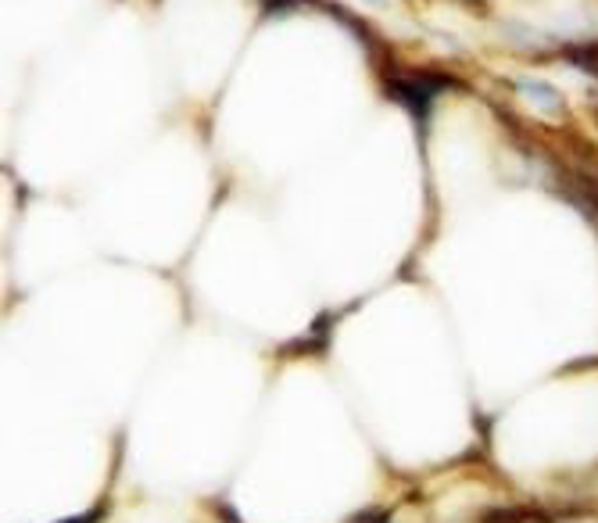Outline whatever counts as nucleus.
Here are the masks:
<instances>
[{"mask_svg":"<svg viewBox=\"0 0 598 523\" xmlns=\"http://www.w3.org/2000/svg\"><path fill=\"white\" fill-rule=\"evenodd\" d=\"M65 523H86V516H83V520H65Z\"/></svg>","mask_w":598,"mask_h":523,"instance_id":"nucleus-1","label":"nucleus"}]
</instances>
